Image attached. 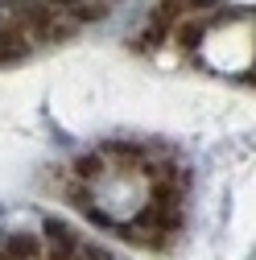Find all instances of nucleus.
Returning a JSON list of instances; mask_svg holds the SVG:
<instances>
[{"mask_svg": "<svg viewBox=\"0 0 256 260\" xmlns=\"http://www.w3.org/2000/svg\"><path fill=\"white\" fill-rule=\"evenodd\" d=\"M75 170H79L75 178L91 182V178H100V170H104V157H79V166H75Z\"/></svg>", "mask_w": 256, "mask_h": 260, "instance_id": "20e7f679", "label": "nucleus"}, {"mask_svg": "<svg viewBox=\"0 0 256 260\" xmlns=\"http://www.w3.org/2000/svg\"><path fill=\"white\" fill-rule=\"evenodd\" d=\"M29 54V34L21 25H0V62H13Z\"/></svg>", "mask_w": 256, "mask_h": 260, "instance_id": "f257e3e1", "label": "nucleus"}, {"mask_svg": "<svg viewBox=\"0 0 256 260\" xmlns=\"http://www.w3.org/2000/svg\"><path fill=\"white\" fill-rule=\"evenodd\" d=\"M9 260H34L38 252H42V244L38 240H29V236H17V240H9Z\"/></svg>", "mask_w": 256, "mask_h": 260, "instance_id": "7ed1b4c3", "label": "nucleus"}, {"mask_svg": "<svg viewBox=\"0 0 256 260\" xmlns=\"http://www.w3.org/2000/svg\"><path fill=\"white\" fill-rule=\"evenodd\" d=\"M0 256H5V248H0Z\"/></svg>", "mask_w": 256, "mask_h": 260, "instance_id": "0eeeda50", "label": "nucleus"}, {"mask_svg": "<svg viewBox=\"0 0 256 260\" xmlns=\"http://www.w3.org/2000/svg\"><path fill=\"white\" fill-rule=\"evenodd\" d=\"M108 9L104 5H75V21H100Z\"/></svg>", "mask_w": 256, "mask_h": 260, "instance_id": "39448f33", "label": "nucleus"}, {"mask_svg": "<svg viewBox=\"0 0 256 260\" xmlns=\"http://www.w3.org/2000/svg\"><path fill=\"white\" fill-rule=\"evenodd\" d=\"M75 5H83V0H50V9H75Z\"/></svg>", "mask_w": 256, "mask_h": 260, "instance_id": "423d86ee", "label": "nucleus"}, {"mask_svg": "<svg viewBox=\"0 0 256 260\" xmlns=\"http://www.w3.org/2000/svg\"><path fill=\"white\" fill-rule=\"evenodd\" d=\"M203 34H207V21H199V17H186V21L174 25V42H178L182 50H195V46L203 42Z\"/></svg>", "mask_w": 256, "mask_h": 260, "instance_id": "f03ea898", "label": "nucleus"}]
</instances>
